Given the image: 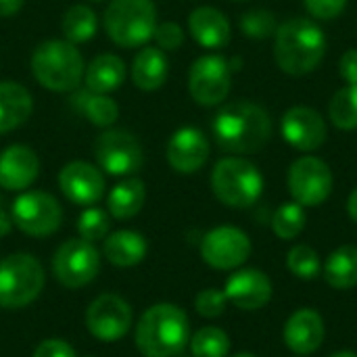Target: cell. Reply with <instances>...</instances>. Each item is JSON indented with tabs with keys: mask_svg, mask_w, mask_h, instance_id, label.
<instances>
[{
	"mask_svg": "<svg viewBox=\"0 0 357 357\" xmlns=\"http://www.w3.org/2000/svg\"><path fill=\"white\" fill-rule=\"evenodd\" d=\"M213 138L224 153L255 155L272 136L270 113L251 100H234L224 105L211 123Z\"/></svg>",
	"mask_w": 357,
	"mask_h": 357,
	"instance_id": "obj_1",
	"label": "cell"
},
{
	"mask_svg": "<svg viewBox=\"0 0 357 357\" xmlns=\"http://www.w3.org/2000/svg\"><path fill=\"white\" fill-rule=\"evenodd\" d=\"M326 54V36L322 27L305 17H295L278 25L274 33V61L287 75H307Z\"/></svg>",
	"mask_w": 357,
	"mask_h": 357,
	"instance_id": "obj_2",
	"label": "cell"
},
{
	"mask_svg": "<svg viewBox=\"0 0 357 357\" xmlns=\"http://www.w3.org/2000/svg\"><path fill=\"white\" fill-rule=\"evenodd\" d=\"M134 341L144 357H178L190 343L186 312L174 303L149 307L136 324Z\"/></svg>",
	"mask_w": 357,
	"mask_h": 357,
	"instance_id": "obj_3",
	"label": "cell"
},
{
	"mask_svg": "<svg viewBox=\"0 0 357 357\" xmlns=\"http://www.w3.org/2000/svg\"><path fill=\"white\" fill-rule=\"evenodd\" d=\"M84 56L67 40H46L31 54V75L52 92H71L82 84Z\"/></svg>",
	"mask_w": 357,
	"mask_h": 357,
	"instance_id": "obj_4",
	"label": "cell"
},
{
	"mask_svg": "<svg viewBox=\"0 0 357 357\" xmlns=\"http://www.w3.org/2000/svg\"><path fill=\"white\" fill-rule=\"evenodd\" d=\"M211 190L220 203L247 209L255 205L264 192V176L249 159L241 155L224 157L211 172Z\"/></svg>",
	"mask_w": 357,
	"mask_h": 357,
	"instance_id": "obj_5",
	"label": "cell"
},
{
	"mask_svg": "<svg viewBox=\"0 0 357 357\" xmlns=\"http://www.w3.org/2000/svg\"><path fill=\"white\" fill-rule=\"evenodd\" d=\"M102 23L111 42L121 48H138L155 36L157 6L153 0H111Z\"/></svg>",
	"mask_w": 357,
	"mask_h": 357,
	"instance_id": "obj_6",
	"label": "cell"
},
{
	"mask_svg": "<svg viewBox=\"0 0 357 357\" xmlns=\"http://www.w3.org/2000/svg\"><path fill=\"white\" fill-rule=\"evenodd\" d=\"M44 268L29 253H13L0 261V307L23 310L44 289Z\"/></svg>",
	"mask_w": 357,
	"mask_h": 357,
	"instance_id": "obj_7",
	"label": "cell"
},
{
	"mask_svg": "<svg viewBox=\"0 0 357 357\" xmlns=\"http://www.w3.org/2000/svg\"><path fill=\"white\" fill-rule=\"evenodd\" d=\"M13 224L27 236L44 238L54 234L63 222V209L59 201L44 190L21 192L10 205Z\"/></svg>",
	"mask_w": 357,
	"mask_h": 357,
	"instance_id": "obj_8",
	"label": "cell"
},
{
	"mask_svg": "<svg viewBox=\"0 0 357 357\" xmlns=\"http://www.w3.org/2000/svg\"><path fill=\"white\" fill-rule=\"evenodd\" d=\"M333 172L328 163L314 155H303L291 163L287 174V186L295 203L303 207L322 205L333 192Z\"/></svg>",
	"mask_w": 357,
	"mask_h": 357,
	"instance_id": "obj_9",
	"label": "cell"
},
{
	"mask_svg": "<svg viewBox=\"0 0 357 357\" xmlns=\"http://www.w3.org/2000/svg\"><path fill=\"white\" fill-rule=\"evenodd\" d=\"M94 157L98 167L115 178L134 176L144 165L140 140L128 130H107L94 142Z\"/></svg>",
	"mask_w": 357,
	"mask_h": 357,
	"instance_id": "obj_10",
	"label": "cell"
},
{
	"mask_svg": "<svg viewBox=\"0 0 357 357\" xmlns=\"http://www.w3.org/2000/svg\"><path fill=\"white\" fill-rule=\"evenodd\" d=\"M52 272L63 287L82 289L98 276L100 255L92 243L84 238H69L54 251Z\"/></svg>",
	"mask_w": 357,
	"mask_h": 357,
	"instance_id": "obj_11",
	"label": "cell"
},
{
	"mask_svg": "<svg viewBox=\"0 0 357 357\" xmlns=\"http://www.w3.org/2000/svg\"><path fill=\"white\" fill-rule=\"evenodd\" d=\"M232 69L220 54L199 56L188 71V92L201 107H218L230 94Z\"/></svg>",
	"mask_w": 357,
	"mask_h": 357,
	"instance_id": "obj_12",
	"label": "cell"
},
{
	"mask_svg": "<svg viewBox=\"0 0 357 357\" xmlns=\"http://www.w3.org/2000/svg\"><path fill=\"white\" fill-rule=\"evenodd\" d=\"M251 255V238L236 226H218L201 241V257L213 270H238Z\"/></svg>",
	"mask_w": 357,
	"mask_h": 357,
	"instance_id": "obj_13",
	"label": "cell"
},
{
	"mask_svg": "<svg viewBox=\"0 0 357 357\" xmlns=\"http://www.w3.org/2000/svg\"><path fill=\"white\" fill-rule=\"evenodd\" d=\"M132 318L130 303L113 293L96 297L86 310V326L90 335L102 343L123 339L132 328Z\"/></svg>",
	"mask_w": 357,
	"mask_h": 357,
	"instance_id": "obj_14",
	"label": "cell"
},
{
	"mask_svg": "<svg viewBox=\"0 0 357 357\" xmlns=\"http://www.w3.org/2000/svg\"><path fill=\"white\" fill-rule=\"evenodd\" d=\"M280 132H282V138L287 140V144H291L293 149H297L301 153L318 151L328 138V128H326V121L320 115V111L305 107V105L291 107L282 115Z\"/></svg>",
	"mask_w": 357,
	"mask_h": 357,
	"instance_id": "obj_15",
	"label": "cell"
},
{
	"mask_svg": "<svg viewBox=\"0 0 357 357\" xmlns=\"http://www.w3.org/2000/svg\"><path fill=\"white\" fill-rule=\"evenodd\" d=\"M274 287L266 272L255 268H243L232 272L224 284V295L228 303L243 312H257L266 307L272 299Z\"/></svg>",
	"mask_w": 357,
	"mask_h": 357,
	"instance_id": "obj_16",
	"label": "cell"
},
{
	"mask_svg": "<svg viewBox=\"0 0 357 357\" xmlns=\"http://www.w3.org/2000/svg\"><path fill=\"white\" fill-rule=\"evenodd\" d=\"M61 192L75 205L90 207L105 195V178L100 167L88 161H71L59 172Z\"/></svg>",
	"mask_w": 357,
	"mask_h": 357,
	"instance_id": "obj_17",
	"label": "cell"
},
{
	"mask_svg": "<svg viewBox=\"0 0 357 357\" xmlns=\"http://www.w3.org/2000/svg\"><path fill=\"white\" fill-rule=\"evenodd\" d=\"M209 153L211 149L207 136L199 128L184 126L172 134L165 157L172 169H176L178 174H195L207 163Z\"/></svg>",
	"mask_w": 357,
	"mask_h": 357,
	"instance_id": "obj_18",
	"label": "cell"
},
{
	"mask_svg": "<svg viewBox=\"0 0 357 357\" xmlns=\"http://www.w3.org/2000/svg\"><path fill=\"white\" fill-rule=\"evenodd\" d=\"M324 337H326L324 318L310 307H301L295 314H291L282 331L284 345L297 356L316 354L322 347Z\"/></svg>",
	"mask_w": 357,
	"mask_h": 357,
	"instance_id": "obj_19",
	"label": "cell"
},
{
	"mask_svg": "<svg viewBox=\"0 0 357 357\" xmlns=\"http://www.w3.org/2000/svg\"><path fill=\"white\" fill-rule=\"evenodd\" d=\"M40 174L38 155L25 144H10L0 153V188L27 190Z\"/></svg>",
	"mask_w": 357,
	"mask_h": 357,
	"instance_id": "obj_20",
	"label": "cell"
},
{
	"mask_svg": "<svg viewBox=\"0 0 357 357\" xmlns=\"http://www.w3.org/2000/svg\"><path fill=\"white\" fill-rule=\"evenodd\" d=\"M188 31L197 44L209 50L224 48L230 42V21L215 6H199L188 17Z\"/></svg>",
	"mask_w": 357,
	"mask_h": 357,
	"instance_id": "obj_21",
	"label": "cell"
},
{
	"mask_svg": "<svg viewBox=\"0 0 357 357\" xmlns=\"http://www.w3.org/2000/svg\"><path fill=\"white\" fill-rule=\"evenodd\" d=\"M33 111L29 90L17 82H0V136L21 128Z\"/></svg>",
	"mask_w": 357,
	"mask_h": 357,
	"instance_id": "obj_22",
	"label": "cell"
},
{
	"mask_svg": "<svg viewBox=\"0 0 357 357\" xmlns=\"http://www.w3.org/2000/svg\"><path fill=\"white\" fill-rule=\"evenodd\" d=\"M169 75V63L161 48L144 46L136 52L132 61V82L136 88L144 92L159 90Z\"/></svg>",
	"mask_w": 357,
	"mask_h": 357,
	"instance_id": "obj_23",
	"label": "cell"
},
{
	"mask_svg": "<svg viewBox=\"0 0 357 357\" xmlns=\"http://www.w3.org/2000/svg\"><path fill=\"white\" fill-rule=\"evenodd\" d=\"M84 79L90 92H98V94L115 92L126 82V63L117 54H111V52L98 54L86 67Z\"/></svg>",
	"mask_w": 357,
	"mask_h": 357,
	"instance_id": "obj_24",
	"label": "cell"
},
{
	"mask_svg": "<svg viewBox=\"0 0 357 357\" xmlns=\"http://www.w3.org/2000/svg\"><path fill=\"white\" fill-rule=\"evenodd\" d=\"M146 251H149L146 238L134 230H117L109 234L102 247V253L109 259V264L117 268L138 266L146 257Z\"/></svg>",
	"mask_w": 357,
	"mask_h": 357,
	"instance_id": "obj_25",
	"label": "cell"
},
{
	"mask_svg": "<svg viewBox=\"0 0 357 357\" xmlns=\"http://www.w3.org/2000/svg\"><path fill=\"white\" fill-rule=\"evenodd\" d=\"M144 201H146L144 182L138 178H128L115 184L113 190L109 192V199H107L109 215L121 222L132 220L134 215L140 213V209L144 207Z\"/></svg>",
	"mask_w": 357,
	"mask_h": 357,
	"instance_id": "obj_26",
	"label": "cell"
},
{
	"mask_svg": "<svg viewBox=\"0 0 357 357\" xmlns=\"http://www.w3.org/2000/svg\"><path fill=\"white\" fill-rule=\"evenodd\" d=\"M322 276L337 291L357 287V245H343L335 249L322 266Z\"/></svg>",
	"mask_w": 357,
	"mask_h": 357,
	"instance_id": "obj_27",
	"label": "cell"
},
{
	"mask_svg": "<svg viewBox=\"0 0 357 357\" xmlns=\"http://www.w3.org/2000/svg\"><path fill=\"white\" fill-rule=\"evenodd\" d=\"M71 105L96 128H109L117 121L119 117V107L117 102L107 96V94H98V92H90L88 88L73 94Z\"/></svg>",
	"mask_w": 357,
	"mask_h": 357,
	"instance_id": "obj_28",
	"label": "cell"
},
{
	"mask_svg": "<svg viewBox=\"0 0 357 357\" xmlns=\"http://www.w3.org/2000/svg\"><path fill=\"white\" fill-rule=\"evenodd\" d=\"M98 29V17L96 13L86 4H73L65 10L61 19V31L67 42L82 44L94 38Z\"/></svg>",
	"mask_w": 357,
	"mask_h": 357,
	"instance_id": "obj_29",
	"label": "cell"
},
{
	"mask_svg": "<svg viewBox=\"0 0 357 357\" xmlns=\"http://www.w3.org/2000/svg\"><path fill=\"white\" fill-rule=\"evenodd\" d=\"M328 117L339 130H357V86L347 84L335 92L328 102Z\"/></svg>",
	"mask_w": 357,
	"mask_h": 357,
	"instance_id": "obj_30",
	"label": "cell"
},
{
	"mask_svg": "<svg viewBox=\"0 0 357 357\" xmlns=\"http://www.w3.org/2000/svg\"><path fill=\"white\" fill-rule=\"evenodd\" d=\"M305 224H307L305 207L295 201L280 205L272 215V232L282 241L297 238L305 230Z\"/></svg>",
	"mask_w": 357,
	"mask_h": 357,
	"instance_id": "obj_31",
	"label": "cell"
},
{
	"mask_svg": "<svg viewBox=\"0 0 357 357\" xmlns=\"http://www.w3.org/2000/svg\"><path fill=\"white\" fill-rule=\"evenodd\" d=\"M188 345L192 357H228L230 354V337L218 326L199 328Z\"/></svg>",
	"mask_w": 357,
	"mask_h": 357,
	"instance_id": "obj_32",
	"label": "cell"
},
{
	"mask_svg": "<svg viewBox=\"0 0 357 357\" xmlns=\"http://www.w3.org/2000/svg\"><path fill=\"white\" fill-rule=\"evenodd\" d=\"M287 268L299 280H316L322 274V259L310 245H295L287 253Z\"/></svg>",
	"mask_w": 357,
	"mask_h": 357,
	"instance_id": "obj_33",
	"label": "cell"
},
{
	"mask_svg": "<svg viewBox=\"0 0 357 357\" xmlns=\"http://www.w3.org/2000/svg\"><path fill=\"white\" fill-rule=\"evenodd\" d=\"M238 27L251 40H268V38H272L276 33L278 21H276V15L272 10H268V8H253V10H247L241 17Z\"/></svg>",
	"mask_w": 357,
	"mask_h": 357,
	"instance_id": "obj_34",
	"label": "cell"
},
{
	"mask_svg": "<svg viewBox=\"0 0 357 357\" xmlns=\"http://www.w3.org/2000/svg\"><path fill=\"white\" fill-rule=\"evenodd\" d=\"M109 230H111V215L100 207L90 205L77 218V234H79V238H84L88 243L107 238Z\"/></svg>",
	"mask_w": 357,
	"mask_h": 357,
	"instance_id": "obj_35",
	"label": "cell"
},
{
	"mask_svg": "<svg viewBox=\"0 0 357 357\" xmlns=\"http://www.w3.org/2000/svg\"><path fill=\"white\" fill-rule=\"evenodd\" d=\"M226 305H228V299H226L224 291H218V289H205L195 299L197 314L203 318H209V320L220 318L226 312Z\"/></svg>",
	"mask_w": 357,
	"mask_h": 357,
	"instance_id": "obj_36",
	"label": "cell"
},
{
	"mask_svg": "<svg viewBox=\"0 0 357 357\" xmlns=\"http://www.w3.org/2000/svg\"><path fill=\"white\" fill-rule=\"evenodd\" d=\"M155 42H157V48H161L163 52H174L178 50L182 44H184V29L174 23V21H165V23H159L155 27Z\"/></svg>",
	"mask_w": 357,
	"mask_h": 357,
	"instance_id": "obj_37",
	"label": "cell"
},
{
	"mask_svg": "<svg viewBox=\"0 0 357 357\" xmlns=\"http://www.w3.org/2000/svg\"><path fill=\"white\" fill-rule=\"evenodd\" d=\"M307 13L320 21H333L347 8V0H303Z\"/></svg>",
	"mask_w": 357,
	"mask_h": 357,
	"instance_id": "obj_38",
	"label": "cell"
},
{
	"mask_svg": "<svg viewBox=\"0 0 357 357\" xmlns=\"http://www.w3.org/2000/svg\"><path fill=\"white\" fill-rule=\"evenodd\" d=\"M31 357H77L75 349L63 339H46L42 341Z\"/></svg>",
	"mask_w": 357,
	"mask_h": 357,
	"instance_id": "obj_39",
	"label": "cell"
},
{
	"mask_svg": "<svg viewBox=\"0 0 357 357\" xmlns=\"http://www.w3.org/2000/svg\"><path fill=\"white\" fill-rule=\"evenodd\" d=\"M339 75L347 82L357 86V48H349L341 61H339Z\"/></svg>",
	"mask_w": 357,
	"mask_h": 357,
	"instance_id": "obj_40",
	"label": "cell"
},
{
	"mask_svg": "<svg viewBox=\"0 0 357 357\" xmlns=\"http://www.w3.org/2000/svg\"><path fill=\"white\" fill-rule=\"evenodd\" d=\"M25 0H0V17H13L23 8Z\"/></svg>",
	"mask_w": 357,
	"mask_h": 357,
	"instance_id": "obj_41",
	"label": "cell"
},
{
	"mask_svg": "<svg viewBox=\"0 0 357 357\" xmlns=\"http://www.w3.org/2000/svg\"><path fill=\"white\" fill-rule=\"evenodd\" d=\"M347 211H349V218L357 224V188L351 190L349 195V201H347Z\"/></svg>",
	"mask_w": 357,
	"mask_h": 357,
	"instance_id": "obj_42",
	"label": "cell"
},
{
	"mask_svg": "<svg viewBox=\"0 0 357 357\" xmlns=\"http://www.w3.org/2000/svg\"><path fill=\"white\" fill-rule=\"evenodd\" d=\"M10 228H13V218H8V215L0 209V236L8 234Z\"/></svg>",
	"mask_w": 357,
	"mask_h": 357,
	"instance_id": "obj_43",
	"label": "cell"
},
{
	"mask_svg": "<svg viewBox=\"0 0 357 357\" xmlns=\"http://www.w3.org/2000/svg\"><path fill=\"white\" fill-rule=\"evenodd\" d=\"M331 357H357L356 351H337V354H333Z\"/></svg>",
	"mask_w": 357,
	"mask_h": 357,
	"instance_id": "obj_44",
	"label": "cell"
},
{
	"mask_svg": "<svg viewBox=\"0 0 357 357\" xmlns=\"http://www.w3.org/2000/svg\"><path fill=\"white\" fill-rule=\"evenodd\" d=\"M232 357H257V356H253V354H236V356H232Z\"/></svg>",
	"mask_w": 357,
	"mask_h": 357,
	"instance_id": "obj_45",
	"label": "cell"
},
{
	"mask_svg": "<svg viewBox=\"0 0 357 357\" xmlns=\"http://www.w3.org/2000/svg\"><path fill=\"white\" fill-rule=\"evenodd\" d=\"M92 2H100V0H92Z\"/></svg>",
	"mask_w": 357,
	"mask_h": 357,
	"instance_id": "obj_46",
	"label": "cell"
},
{
	"mask_svg": "<svg viewBox=\"0 0 357 357\" xmlns=\"http://www.w3.org/2000/svg\"><path fill=\"white\" fill-rule=\"evenodd\" d=\"M297 357H303V356H297Z\"/></svg>",
	"mask_w": 357,
	"mask_h": 357,
	"instance_id": "obj_47",
	"label": "cell"
}]
</instances>
